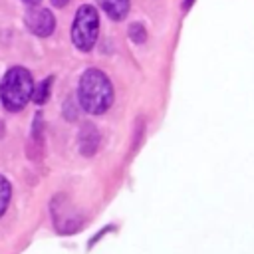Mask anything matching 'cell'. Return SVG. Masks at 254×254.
I'll use <instances>...</instances> for the list:
<instances>
[{"instance_id": "8992f818", "label": "cell", "mask_w": 254, "mask_h": 254, "mask_svg": "<svg viewBox=\"0 0 254 254\" xmlns=\"http://www.w3.org/2000/svg\"><path fill=\"white\" fill-rule=\"evenodd\" d=\"M103 12L113 20H123L129 12V0H97Z\"/></svg>"}, {"instance_id": "7a4b0ae2", "label": "cell", "mask_w": 254, "mask_h": 254, "mask_svg": "<svg viewBox=\"0 0 254 254\" xmlns=\"http://www.w3.org/2000/svg\"><path fill=\"white\" fill-rule=\"evenodd\" d=\"M34 91V81L28 69L10 67L0 83V99L8 111H20L30 99Z\"/></svg>"}, {"instance_id": "8fae6325", "label": "cell", "mask_w": 254, "mask_h": 254, "mask_svg": "<svg viewBox=\"0 0 254 254\" xmlns=\"http://www.w3.org/2000/svg\"><path fill=\"white\" fill-rule=\"evenodd\" d=\"M26 4H30V6H36V4H40V0H24Z\"/></svg>"}, {"instance_id": "3957f363", "label": "cell", "mask_w": 254, "mask_h": 254, "mask_svg": "<svg viewBox=\"0 0 254 254\" xmlns=\"http://www.w3.org/2000/svg\"><path fill=\"white\" fill-rule=\"evenodd\" d=\"M97 32H99L97 10L89 4L79 6L71 24V42L75 44V48L81 52H89L97 40Z\"/></svg>"}, {"instance_id": "9c48e42d", "label": "cell", "mask_w": 254, "mask_h": 254, "mask_svg": "<svg viewBox=\"0 0 254 254\" xmlns=\"http://www.w3.org/2000/svg\"><path fill=\"white\" fill-rule=\"evenodd\" d=\"M129 36H131V38H133L137 44H141V42L145 40V28H143L141 24H133V26H131Z\"/></svg>"}, {"instance_id": "30bf717a", "label": "cell", "mask_w": 254, "mask_h": 254, "mask_svg": "<svg viewBox=\"0 0 254 254\" xmlns=\"http://www.w3.org/2000/svg\"><path fill=\"white\" fill-rule=\"evenodd\" d=\"M67 2H69V0H52V4H54V6H58V8H62V6H65Z\"/></svg>"}, {"instance_id": "ba28073f", "label": "cell", "mask_w": 254, "mask_h": 254, "mask_svg": "<svg viewBox=\"0 0 254 254\" xmlns=\"http://www.w3.org/2000/svg\"><path fill=\"white\" fill-rule=\"evenodd\" d=\"M52 81H54V77H46V79L32 91V99H34L36 103H46V101H48L50 89H52Z\"/></svg>"}, {"instance_id": "277c9868", "label": "cell", "mask_w": 254, "mask_h": 254, "mask_svg": "<svg viewBox=\"0 0 254 254\" xmlns=\"http://www.w3.org/2000/svg\"><path fill=\"white\" fill-rule=\"evenodd\" d=\"M28 30L36 36H50L56 28V18L50 10L46 8H32L26 12V18H24Z\"/></svg>"}, {"instance_id": "6da1fadb", "label": "cell", "mask_w": 254, "mask_h": 254, "mask_svg": "<svg viewBox=\"0 0 254 254\" xmlns=\"http://www.w3.org/2000/svg\"><path fill=\"white\" fill-rule=\"evenodd\" d=\"M77 99L83 111L91 115H101L113 103V85L101 69L83 71L77 85Z\"/></svg>"}, {"instance_id": "52a82bcc", "label": "cell", "mask_w": 254, "mask_h": 254, "mask_svg": "<svg viewBox=\"0 0 254 254\" xmlns=\"http://www.w3.org/2000/svg\"><path fill=\"white\" fill-rule=\"evenodd\" d=\"M10 196H12V185L6 177L0 175V216L6 212L8 204H10Z\"/></svg>"}, {"instance_id": "5b68a950", "label": "cell", "mask_w": 254, "mask_h": 254, "mask_svg": "<svg viewBox=\"0 0 254 254\" xmlns=\"http://www.w3.org/2000/svg\"><path fill=\"white\" fill-rule=\"evenodd\" d=\"M99 143V133L93 125H83L81 133H79V149L83 155H91L97 149Z\"/></svg>"}]
</instances>
